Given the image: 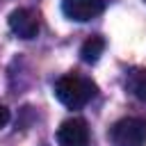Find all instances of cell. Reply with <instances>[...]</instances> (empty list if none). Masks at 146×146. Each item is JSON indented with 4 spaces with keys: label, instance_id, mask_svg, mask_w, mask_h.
Listing matches in <instances>:
<instances>
[{
    "label": "cell",
    "instance_id": "obj_1",
    "mask_svg": "<svg viewBox=\"0 0 146 146\" xmlns=\"http://www.w3.org/2000/svg\"><path fill=\"white\" fill-rule=\"evenodd\" d=\"M55 96L68 110H80L96 96V84L84 75L68 73L55 82Z\"/></svg>",
    "mask_w": 146,
    "mask_h": 146
},
{
    "label": "cell",
    "instance_id": "obj_2",
    "mask_svg": "<svg viewBox=\"0 0 146 146\" xmlns=\"http://www.w3.org/2000/svg\"><path fill=\"white\" fill-rule=\"evenodd\" d=\"M114 146H146V121L139 116H125L110 130Z\"/></svg>",
    "mask_w": 146,
    "mask_h": 146
},
{
    "label": "cell",
    "instance_id": "obj_3",
    "mask_svg": "<svg viewBox=\"0 0 146 146\" xmlns=\"http://www.w3.org/2000/svg\"><path fill=\"white\" fill-rule=\"evenodd\" d=\"M59 146H89V128L84 119H66L57 130Z\"/></svg>",
    "mask_w": 146,
    "mask_h": 146
},
{
    "label": "cell",
    "instance_id": "obj_4",
    "mask_svg": "<svg viewBox=\"0 0 146 146\" xmlns=\"http://www.w3.org/2000/svg\"><path fill=\"white\" fill-rule=\"evenodd\" d=\"M103 9H105V0H62L64 16L78 23L96 18Z\"/></svg>",
    "mask_w": 146,
    "mask_h": 146
},
{
    "label": "cell",
    "instance_id": "obj_5",
    "mask_svg": "<svg viewBox=\"0 0 146 146\" xmlns=\"http://www.w3.org/2000/svg\"><path fill=\"white\" fill-rule=\"evenodd\" d=\"M9 27L21 39H34L39 34V18L32 9H14L9 14Z\"/></svg>",
    "mask_w": 146,
    "mask_h": 146
},
{
    "label": "cell",
    "instance_id": "obj_6",
    "mask_svg": "<svg viewBox=\"0 0 146 146\" xmlns=\"http://www.w3.org/2000/svg\"><path fill=\"white\" fill-rule=\"evenodd\" d=\"M125 87L135 98L146 103V68H132L125 78Z\"/></svg>",
    "mask_w": 146,
    "mask_h": 146
},
{
    "label": "cell",
    "instance_id": "obj_7",
    "mask_svg": "<svg viewBox=\"0 0 146 146\" xmlns=\"http://www.w3.org/2000/svg\"><path fill=\"white\" fill-rule=\"evenodd\" d=\"M103 50H105V39L103 36H89L80 48V57H82V62L94 64V62H98Z\"/></svg>",
    "mask_w": 146,
    "mask_h": 146
},
{
    "label": "cell",
    "instance_id": "obj_8",
    "mask_svg": "<svg viewBox=\"0 0 146 146\" xmlns=\"http://www.w3.org/2000/svg\"><path fill=\"white\" fill-rule=\"evenodd\" d=\"M7 121H9V110L5 105H0V130L7 125Z\"/></svg>",
    "mask_w": 146,
    "mask_h": 146
}]
</instances>
